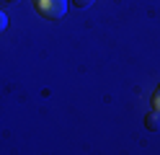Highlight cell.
<instances>
[{
  "label": "cell",
  "mask_w": 160,
  "mask_h": 155,
  "mask_svg": "<svg viewBox=\"0 0 160 155\" xmlns=\"http://www.w3.org/2000/svg\"><path fill=\"white\" fill-rule=\"evenodd\" d=\"M34 10L47 21H57L67 13V0H34Z\"/></svg>",
  "instance_id": "6da1fadb"
},
{
  "label": "cell",
  "mask_w": 160,
  "mask_h": 155,
  "mask_svg": "<svg viewBox=\"0 0 160 155\" xmlns=\"http://www.w3.org/2000/svg\"><path fill=\"white\" fill-rule=\"evenodd\" d=\"M145 127L150 132H160V109H152L145 114Z\"/></svg>",
  "instance_id": "7a4b0ae2"
},
{
  "label": "cell",
  "mask_w": 160,
  "mask_h": 155,
  "mask_svg": "<svg viewBox=\"0 0 160 155\" xmlns=\"http://www.w3.org/2000/svg\"><path fill=\"white\" fill-rule=\"evenodd\" d=\"M72 3H75L78 8H91V5L96 3V0H72Z\"/></svg>",
  "instance_id": "3957f363"
},
{
  "label": "cell",
  "mask_w": 160,
  "mask_h": 155,
  "mask_svg": "<svg viewBox=\"0 0 160 155\" xmlns=\"http://www.w3.org/2000/svg\"><path fill=\"white\" fill-rule=\"evenodd\" d=\"M8 3H21V0H8Z\"/></svg>",
  "instance_id": "8992f818"
},
{
  "label": "cell",
  "mask_w": 160,
  "mask_h": 155,
  "mask_svg": "<svg viewBox=\"0 0 160 155\" xmlns=\"http://www.w3.org/2000/svg\"><path fill=\"white\" fill-rule=\"evenodd\" d=\"M152 106L155 109H160V85L155 88V93H152Z\"/></svg>",
  "instance_id": "5b68a950"
},
{
  "label": "cell",
  "mask_w": 160,
  "mask_h": 155,
  "mask_svg": "<svg viewBox=\"0 0 160 155\" xmlns=\"http://www.w3.org/2000/svg\"><path fill=\"white\" fill-rule=\"evenodd\" d=\"M5 28H8V16L3 13V10H0V34H3Z\"/></svg>",
  "instance_id": "277c9868"
}]
</instances>
